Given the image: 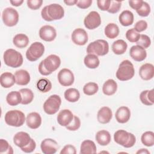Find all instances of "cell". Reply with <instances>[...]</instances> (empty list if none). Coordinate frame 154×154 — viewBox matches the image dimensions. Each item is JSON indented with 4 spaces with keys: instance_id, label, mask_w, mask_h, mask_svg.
<instances>
[{
    "instance_id": "6da1fadb",
    "label": "cell",
    "mask_w": 154,
    "mask_h": 154,
    "mask_svg": "<svg viewBox=\"0 0 154 154\" xmlns=\"http://www.w3.org/2000/svg\"><path fill=\"white\" fill-rule=\"evenodd\" d=\"M61 60L56 55L52 54L42 60L38 65V72L44 76H47L55 71L60 66Z\"/></svg>"
},
{
    "instance_id": "7a4b0ae2",
    "label": "cell",
    "mask_w": 154,
    "mask_h": 154,
    "mask_svg": "<svg viewBox=\"0 0 154 154\" xmlns=\"http://www.w3.org/2000/svg\"><path fill=\"white\" fill-rule=\"evenodd\" d=\"M134 74L135 70L132 63L130 61L126 60L120 64L116 75L119 80L125 81L132 79Z\"/></svg>"
},
{
    "instance_id": "3957f363",
    "label": "cell",
    "mask_w": 154,
    "mask_h": 154,
    "mask_svg": "<svg viewBox=\"0 0 154 154\" xmlns=\"http://www.w3.org/2000/svg\"><path fill=\"white\" fill-rule=\"evenodd\" d=\"M114 140L116 143L126 148L132 147L136 141V138L133 134L123 129L118 130L114 133Z\"/></svg>"
},
{
    "instance_id": "277c9868",
    "label": "cell",
    "mask_w": 154,
    "mask_h": 154,
    "mask_svg": "<svg viewBox=\"0 0 154 154\" xmlns=\"http://www.w3.org/2000/svg\"><path fill=\"white\" fill-rule=\"evenodd\" d=\"M3 58L5 64L13 68H17L21 66L23 61L22 54L13 49L6 50L4 53Z\"/></svg>"
},
{
    "instance_id": "5b68a950",
    "label": "cell",
    "mask_w": 154,
    "mask_h": 154,
    "mask_svg": "<svg viewBox=\"0 0 154 154\" xmlns=\"http://www.w3.org/2000/svg\"><path fill=\"white\" fill-rule=\"evenodd\" d=\"M109 51L108 43L105 40H97L90 43L87 48V52L97 56H103Z\"/></svg>"
},
{
    "instance_id": "8992f818",
    "label": "cell",
    "mask_w": 154,
    "mask_h": 154,
    "mask_svg": "<svg viewBox=\"0 0 154 154\" xmlns=\"http://www.w3.org/2000/svg\"><path fill=\"white\" fill-rule=\"evenodd\" d=\"M5 123L11 126L20 127L24 124L25 116L23 112L19 110H11L8 111L4 117Z\"/></svg>"
},
{
    "instance_id": "52a82bcc",
    "label": "cell",
    "mask_w": 154,
    "mask_h": 154,
    "mask_svg": "<svg viewBox=\"0 0 154 154\" xmlns=\"http://www.w3.org/2000/svg\"><path fill=\"white\" fill-rule=\"evenodd\" d=\"M61 104V99L58 95H51L46 100L43 104L44 111L49 115L54 114L59 110Z\"/></svg>"
},
{
    "instance_id": "ba28073f",
    "label": "cell",
    "mask_w": 154,
    "mask_h": 154,
    "mask_svg": "<svg viewBox=\"0 0 154 154\" xmlns=\"http://www.w3.org/2000/svg\"><path fill=\"white\" fill-rule=\"evenodd\" d=\"M45 46L38 42H34L31 45L26 52V57L29 61H35L44 54Z\"/></svg>"
},
{
    "instance_id": "9c48e42d",
    "label": "cell",
    "mask_w": 154,
    "mask_h": 154,
    "mask_svg": "<svg viewBox=\"0 0 154 154\" xmlns=\"http://www.w3.org/2000/svg\"><path fill=\"white\" fill-rule=\"evenodd\" d=\"M2 19L6 26L10 27L15 26L19 20L18 12L13 8H6L2 12Z\"/></svg>"
},
{
    "instance_id": "30bf717a",
    "label": "cell",
    "mask_w": 154,
    "mask_h": 154,
    "mask_svg": "<svg viewBox=\"0 0 154 154\" xmlns=\"http://www.w3.org/2000/svg\"><path fill=\"white\" fill-rule=\"evenodd\" d=\"M85 26L88 29H94L101 24L100 14L96 11L90 12L84 20Z\"/></svg>"
},
{
    "instance_id": "8fae6325",
    "label": "cell",
    "mask_w": 154,
    "mask_h": 154,
    "mask_svg": "<svg viewBox=\"0 0 154 154\" xmlns=\"http://www.w3.org/2000/svg\"><path fill=\"white\" fill-rule=\"evenodd\" d=\"M58 80L59 83L63 86H70L74 82V75L70 70L64 68L58 72Z\"/></svg>"
},
{
    "instance_id": "7c38bea8",
    "label": "cell",
    "mask_w": 154,
    "mask_h": 154,
    "mask_svg": "<svg viewBox=\"0 0 154 154\" xmlns=\"http://www.w3.org/2000/svg\"><path fill=\"white\" fill-rule=\"evenodd\" d=\"M47 12L52 20L61 19L64 15V8L58 4H51L47 5Z\"/></svg>"
},
{
    "instance_id": "4fadbf2b",
    "label": "cell",
    "mask_w": 154,
    "mask_h": 154,
    "mask_svg": "<svg viewBox=\"0 0 154 154\" xmlns=\"http://www.w3.org/2000/svg\"><path fill=\"white\" fill-rule=\"evenodd\" d=\"M72 42L79 46L85 45L88 42V34L82 28L75 29L71 35Z\"/></svg>"
},
{
    "instance_id": "5bb4252c",
    "label": "cell",
    "mask_w": 154,
    "mask_h": 154,
    "mask_svg": "<svg viewBox=\"0 0 154 154\" xmlns=\"http://www.w3.org/2000/svg\"><path fill=\"white\" fill-rule=\"evenodd\" d=\"M39 36L40 38L46 42H52L54 40L57 36L55 29L51 25H44L39 30Z\"/></svg>"
},
{
    "instance_id": "9a60e30c",
    "label": "cell",
    "mask_w": 154,
    "mask_h": 154,
    "mask_svg": "<svg viewBox=\"0 0 154 154\" xmlns=\"http://www.w3.org/2000/svg\"><path fill=\"white\" fill-rule=\"evenodd\" d=\"M42 152L45 154H54L58 149L57 142L52 138H46L43 140L40 144Z\"/></svg>"
},
{
    "instance_id": "2e32d148",
    "label": "cell",
    "mask_w": 154,
    "mask_h": 154,
    "mask_svg": "<svg viewBox=\"0 0 154 154\" xmlns=\"http://www.w3.org/2000/svg\"><path fill=\"white\" fill-rule=\"evenodd\" d=\"M129 55L131 57L136 61H142L147 57V52L145 49L142 47L135 45L132 46L129 51Z\"/></svg>"
},
{
    "instance_id": "e0dca14e",
    "label": "cell",
    "mask_w": 154,
    "mask_h": 154,
    "mask_svg": "<svg viewBox=\"0 0 154 154\" xmlns=\"http://www.w3.org/2000/svg\"><path fill=\"white\" fill-rule=\"evenodd\" d=\"M73 114L69 109H63L60 111L57 116V122L62 126H67L73 119Z\"/></svg>"
},
{
    "instance_id": "ac0fdd59",
    "label": "cell",
    "mask_w": 154,
    "mask_h": 154,
    "mask_svg": "<svg viewBox=\"0 0 154 154\" xmlns=\"http://www.w3.org/2000/svg\"><path fill=\"white\" fill-rule=\"evenodd\" d=\"M31 138L29 135L25 132H19L13 137V142L16 146L20 149L29 144Z\"/></svg>"
},
{
    "instance_id": "d6986e66",
    "label": "cell",
    "mask_w": 154,
    "mask_h": 154,
    "mask_svg": "<svg viewBox=\"0 0 154 154\" xmlns=\"http://www.w3.org/2000/svg\"><path fill=\"white\" fill-rule=\"evenodd\" d=\"M27 126L32 129H37L42 123V118L40 115L36 112H32L28 114L26 118Z\"/></svg>"
},
{
    "instance_id": "ffe728a7",
    "label": "cell",
    "mask_w": 154,
    "mask_h": 154,
    "mask_svg": "<svg viewBox=\"0 0 154 154\" xmlns=\"http://www.w3.org/2000/svg\"><path fill=\"white\" fill-rule=\"evenodd\" d=\"M139 75L141 78L148 81L153 78L154 76V67L150 63H146L142 65L139 70Z\"/></svg>"
},
{
    "instance_id": "44dd1931",
    "label": "cell",
    "mask_w": 154,
    "mask_h": 154,
    "mask_svg": "<svg viewBox=\"0 0 154 154\" xmlns=\"http://www.w3.org/2000/svg\"><path fill=\"white\" fill-rule=\"evenodd\" d=\"M115 117L119 123H125L128 122L131 117V111L127 106H120L116 111Z\"/></svg>"
},
{
    "instance_id": "7402d4cb",
    "label": "cell",
    "mask_w": 154,
    "mask_h": 154,
    "mask_svg": "<svg viewBox=\"0 0 154 154\" xmlns=\"http://www.w3.org/2000/svg\"><path fill=\"white\" fill-rule=\"evenodd\" d=\"M112 112L111 109L108 106L102 107L97 112V119L99 123L106 124L110 122L112 119Z\"/></svg>"
},
{
    "instance_id": "603a6c76",
    "label": "cell",
    "mask_w": 154,
    "mask_h": 154,
    "mask_svg": "<svg viewBox=\"0 0 154 154\" xmlns=\"http://www.w3.org/2000/svg\"><path fill=\"white\" fill-rule=\"evenodd\" d=\"M16 83L19 85H26L30 81V75L29 72L25 70H17L14 73Z\"/></svg>"
},
{
    "instance_id": "cb8c5ba5",
    "label": "cell",
    "mask_w": 154,
    "mask_h": 154,
    "mask_svg": "<svg viewBox=\"0 0 154 154\" xmlns=\"http://www.w3.org/2000/svg\"><path fill=\"white\" fill-rule=\"evenodd\" d=\"M0 83L4 88H10L16 83L15 76L10 72L3 73L0 76Z\"/></svg>"
},
{
    "instance_id": "d4e9b609",
    "label": "cell",
    "mask_w": 154,
    "mask_h": 154,
    "mask_svg": "<svg viewBox=\"0 0 154 154\" xmlns=\"http://www.w3.org/2000/svg\"><path fill=\"white\" fill-rule=\"evenodd\" d=\"M96 146L95 143L90 140H86L82 142L80 147V153L91 154L96 153Z\"/></svg>"
},
{
    "instance_id": "484cf974",
    "label": "cell",
    "mask_w": 154,
    "mask_h": 154,
    "mask_svg": "<svg viewBox=\"0 0 154 154\" xmlns=\"http://www.w3.org/2000/svg\"><path fill=\"white\" fill-rule=\"evenodd\" d=\"M117 89V84L112 79H109L103 85L102 91L104 94L111 96L114 94Z\"/></svg>"
},
{
    "instance_id": "4316f807",
    "label": "cell",
    "mask_w": 154,
    "mask_h": 154,
    "mask_svg": "<svg viewBox=\"0 0 154 154\" xmlns=\"http://www.w3.org/2000/svg\"><path fill=\"white\" fill-rule=\"evenodd\" d=\"M95 138L97 143L101 146L108 145L111 140L109 132L106 130H101L98 131L96 134Z\"/></svg>"
},
{
    "instance_id": "83f0119b",
    "label": "cell",
    "mask_w": 154,
    "mask_h": 154,
    "mask_svg": "<svg viewBox=\"0 0 154 154\" xmlns=\"http://www.w3.org/2000/svg\"><path fill=\"white\" fill-rule=\"evenodd\" d=\"M134 18V14L131 11L124 10L119 15V20L122 26H128L133 23Z\"/></svg>"
},
{
    "instance_id": "f1b7e54d",
    "label": "cell",
    "mask_w": 154,
    "mask_h": 154,
    "mask_svg": "<svg viewBox=\"0 0 154 154\" xmlns=\"http://www.w3.org/2000/svg\"><path fill=\"white\" fill-rule=\"evenodd\" d=\"M141 102L145 105L150 106L154 103V90L143 91L140 95Z\"/></svg>"
},
{
    "instance_id": "f546056e",
    "label": "cell",
    "mask_w": 154,
    "mask_h": 154,
    "mask_svg": "<svg viewBox=\"0 0 154 154\" xmlns=\"http://www.w3.org/2000/svg\"><path fill=\"white\" fill-rule=\"evenodd\" d=\"M6 101L7 103L11 106H16L22 102V96L19 91H12L10 92L7 97Z\"/></svg>"
},
{
    "instance_id": "4dcf8cb0",
    "label": "cell",
    "mask_w": 154,
    "mask_h": 154,
    "mask_svg": "<svg viewBox=\"0 0 154 154\" xmlns=\"http://www.w3.org/2000/svg\"><path fill=\"white\" fill-rule=\"evenodd\" d=\"M127 48V43L122 39L114 42L112 45V51L116 55L123 54L126 52Z\"/></svg>"
},
{
    "instance_id": "1f68e13d",
    "label": "cell",
    "mask_w": 154,
    "mask_h": 154,
    "mask_svg": "<svg viewBox=\"0 0 154 154\" xmlns=\"http://www.w3.org/2000/svg\"><path fill=\"white\" fill-rule=\"evenodd\" d=\"M84 63L85 66L89 69H96L99 66L100 63L97 56L91 54H88L85 57Z\"/></svg>"
},
{
    "instance_id": "d6a6232c",
    "label": "cell",
    "mask_w": 154,
    "mask_h": 154,
    "mask_svg": "<svg viewBox=\"0 0 154 154\" xmlns=\"http://www.w3.org/2000/svg\"><path fill=\"white\" fill-rule=\"evenodd\" d=\"M13 42L17 48H24L28 46L29 38L28 36L24 34H17L14 37Z\"/></svg>"
},
{
    "instance_id": "836d02e7",
    "label": "cell",
    "mask_w": 154,
    "mask_h": 154,
    "mask_svg": "<svg viewBox=\"0 0 154 154\" xmlns=\"http://www.w3.org/2000/svg\"><path fill=\"white\" fill-rule=\"evenodd\" d=\"M119 26L114 23H108L105 28V35L111 39L117 37L119 34Z\"/></svg>"
},
{
    "instance_id": "e575fe53",
    "label": "cell",
    "mask_w": 154,
    "mask_h": 154,
    "mask_svg": "<svg viewBox=\"0 0 154 154\" xmlns=\"http://www.w3.org/2000/svg\"><path fill=\"white\" fill-rule=\"evenodd\" d=\"M64 97L69 102H76L80 97L79 91L74 88H70L64 92Z\"/></svg>"
},
{
    "instance_id": "d590c367",
    "label": "cell",
    "mask_w": 154,
    "mask_h": 154,
    "mask_svg": "<svg viewBox=\"0 0 154 154\" xmlns=\"http://www.w3.org/2000/svg\"><path fill=\"white\" fill-rule=\"evenodd\" d=\"M22 96V105H27L30 103L34 99V93L29 88H22L19 90Z\"/></svg>"
},
{
    "instance_id": "8d00e7d4",
    "label": "cell",
    "mask_w": 154,
    "mask_h": 154,
    "mask_svg": "<svg viewBox=\"0 0 154 154\" xmlns=\"http://www.w3.org/2000/svg\"><path fill=\"white\" fill-rule=\"evenodd\" d=\"M37 89L42 93H46L52 88V83L47 78H41L37 82Z\"/></svg>"
},
{
    "instance_id": "74e56055",
    "label": "cell",
    "mask_w": 154,
    "mask_h": 154,
    "mask_svg": "<svg viewBox=\"0 0 154 154\" xmlns=\"http://www.w3.org/2000/svg\"><path fill=\"white\" fill-rule=\"evenodd\" d=\"M142 143L147 146L151 147L154 144V133L152 131H147L143 134L141 137Z\"/></svg>"
},
{
    "instance_id": "f35d334b",
    "label": "cell",
    "mask_w": 154,
    "mask_h": 154,
    "mask_svg": "<svg viewBox=\"0 0 154 154\" xmlns=\"http://www.w3.org/2000/svg\"><path fill=\"white\" fill-rule=\"evenodd\" d=\"M99 90L98 85L93 82H90L85 84L83 87V92L85 94L91 96L96 94Z\"/></svg>"
},
{
    "instance_id": "ab89813d",
    "label": "cell",
    "mask_w": 154,
    "mask_h": 154,
    "mask_svg": "<svg viewBox=\"0 0 154 154\" xmlns=\"http://www.w3.org/2000/svg\"><path fill=\"white\" fill-rule=\"evenodd\" d=\"M140 37V34L134 28L128 29L126 32V38L128 41L132 43L137 42Z\"/></svg>"
},
{
    "instance_id": "60d3db41",
    "label": "cell",
    "mask_w": 154,
    "mask_h": 154,
    "mask_svg": "<svg viewBox=\"0 0 154 154\" xmlns=\"http://www.w3.org/2000/svg\"><path fill=\"white\" fill-rule=\"evenodd\" d=\"M0 153H7V154H12L13 153V150L12 147L9 145L8 143L4 140H0Z\"/></svg>"
},
{
    "instance_id": "b9f144b4",
    "label": "cell",
    "mask_w": 154,
    "mask_h": 154,
    "mask_svg": "<svg viewBox=\"0 0 154 154\" xmlns=\"http://www.w3.org/2000/svg\"><path fill=\"white\" fill-rule=\"evenodd\" d=\"M136 43L137 45L142 47L144 49H146L150 46L151 44V40L149 37L147 35L141 34L140 35L139 40Z\"/></svg>"
},
{
    "instance_id": "7bdbcfd3",
    "label": "cell",
    "mask_w": 154,
    "mask_h": 154,
    "mask_svg": "<svg viewBox=\"0 0 154 154\" xmlns=\"http://www.w3.org/2000/svg\"><path fill=\"white\" fill-rule=\"evenodd\" d=\"M136 11L139 16L141 17H147L150 13V7L147 2L143 1L141 7Z\"/></svg>"
},
{
    "instance_id": "ee69618b",
    "label": "cell",
    "mask_w": 154,
    "mask_h": 154,
    "mask_svg": "<svg viewBox=\"0 0 154 154\" xmlns=\"http://www.w3.org/2000/svg\"><path fill=\"white\" fill-rule=\"evenodd\" d=\"M80 126H81V120L79 118L76 116H74L73 119L71 122V123L66 127L67 130L75 131L78 130L80 128Z\"/></svg>"
},
{
    "instance_id": "f6af8a7d",
    "label": "cell",
    "mask_w": 154,
    "mask_h": 154,
    "mask_svg": "<svg viewBox=\"0 0 154 154\" xmlns=\"http://www.w3.org/2000/svg\"><path fill=\"white\" fill-rule=\"evenodd\" d=\"M110 1L111 2H110L109 7V9L107 10V11L112 14H114L119 12L121 8L122 1H114V0H111Z\"/></svg>"
},
{
    "instance_id": "bcb514c9",
    "label": "cell",
    "mask_w": 154,
    "mask_h": 154,
    "mask_svg": "<svg viewBox=\"0 0 154 154\" xmlns=\"http://www.w3.org/2000/svg\"><path fill=\"white\" fill-rule=\"evenodd\" d=\"M28 7L31 10H37L40 8L43 4L42 0H28L26 1Z\"/></svg>"
},
{
    "instance_id": "7dc6e473",
    "label": "cell",
    "mask_w": 154,
    "mask_h": 154,
    "mask_svg": "<svg viewBox=\"0 0 154 154\" xmlns=\"http://www.w3.org/2000/svg\"><path fill=\"white\" fill-rule=\"evenodd\" d=\"M147 28V23L144 20H140L138 21L134 26V29L137 32H140L145 31Z\"/></svg>"
},
{
    "instance_id": "c3c4849f",
    "label": "cell",
    "mask_w": 154,
    "mask_h": 154,
    "mask_svg": "<svg viewBox=\"0 0 154 154\" xmlns=\"http://www.w3.org/2000/svg\"><path fill=\"white\" fill-rule=\"evenodd\" d=\"M35 147H36V143L35 141L32 138H31L29 144L26 146L21 148V150L25 153H31L35 150Z\"/></svg>"
},
{
    "instance_id": "681fc988",
    "label": "cell",
    "mask_w": 154,
    "mask_h": 154,
    "mask_svg": "<svg viewBox=\"0 0 154 154\" xmlns=\"http://www.w3.org/2000/svg\"><path fill=\"white\" fill-rule=\"evenodd\" d=\"M110 0H99L97 1V7L102 11H107L110 5Z\"/></svg>"
},
{
    "instance_id": "f907efd6",
    "label": "cell",
    "mask_w": 154,
    "mask_h": 154,
    "mask_svg": "<svg viewBox=\"0 0 154 154\" xmlns=\"http://www.w3.org/2000/svg\"><path fill=\"white\" fill-rule=\"evenodd\" d=\"M76 151L75 147L71 144H67L65 146L60 152V154H76Z\"/></svg>"
},
{
    "instance_id": "816d5d0a",
    "label": "cell",
    "mask_w": 154,
    "mask_h": 154,
    "mask_svg": "<svg viewBox=\"0 0 154 154\" xmlns=\"http://www.w3.org/2000/svg\"><path fill=\"white\" fill-rule=\"evenodd\" d=\"M92 4L91 0H80L78 1L76 3V6L82 9H85L90 7Z\"/></svg>"
},
{
    "instance_id": "f5cc1de1",
    "label": "cell",
    "mask_w": 154,
    "mask_h": 154,
    "mask_svg": "<svg viewBox=\"0 0 154 154\" xmlns=\"http://www.w3.org/2000/svg\"><path fill=\"white\" fill-rule=\"evenodd\" d=\"M143 1L142 0H135V1H129V4L130 5V7L135 10L136 11L139 10L142 5H143Z\"/></svg>"
},
{
    "instance_id": "db71d44e",
    "label": "cell",
    "mask_w": 154,
    "mask_h": 154,
    "mask_svg": "<svg viewBox=\"0 0 154 154\" xmlns=\"http://www.w3.org/2000/svg\"><path fill=\"white\" fill-rule=\"evenodd\" d=\"M41 15H42V18H43L45 20L48 21V22L52 21V20L49 17V15H48V12H47V6H45V7L42 10Z\"/></svg>"
},
{
    "instance_id": "11a10c76",
    "label": "cell",
    "mask_w": 154,
    "mask_h": 154,
    "mask_svg": "<svg viewBox=\"0 0 154 154\" xmlns=\"http://www.w3.org/2000/svg\"><path fill=\"white\" fill-rule=\"evenodd\" d=\"M10 2L11 4V5H13V6L18 7V6H20L23 2V0H14V1H10Z\"/></svg>"
},
{
    "instance_id": "9f6ffc18",
    "label": "cell",
    "mask_w": 154,
    "mask_h": 154,
    "mask_svg": "<svg viewBox=\"0 0 154 154\" xmlns=\"http://www.w3.org/2000/svg\"><path fill=\"white\" fill-rule=\"evenodd\" d=\"M78 1L77 0H67V1H64V2L67 5H73L76 4Z\"/></svg>"
},
{
    "instance_id": "6f0895ef",
    "label": "cell",
    "mask_w": 154,
    "mask_h": 154,
    "mask_svg": "<svg viewBox=\"0 0 154 154\" xmlns=\"http://www.w3.org/2000/svg\"><path fill=\"white\" fill-rule=\"evenodd\" d=\"M137 153H150V152L146 149H141L137 152Z\"/></svg>"
}]
</instances>
